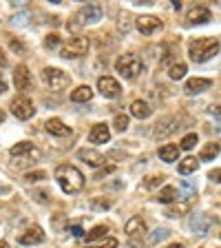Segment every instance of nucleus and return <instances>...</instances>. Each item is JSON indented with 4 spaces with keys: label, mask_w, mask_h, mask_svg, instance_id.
Segmentation results:
<instances>
[{
    "label": "nucleus",
    "mask_w": 221,
    "mask_h": 248,
    "mask_svg": "<svg viewBox=\"0 0 221 248\" xmlns=\"http://www.w3.org/2000/svg\"><path fill=\"white\" fill-rule=\"evenodd\" d=\"M58 45H60V36H58V33H49V36L44 38L46 49H53V46H58Z\"/></svg>",
    "instance_id": "obj_35"
},
{
    "label": "nucleus",
    "mask_w": 221,
    "mask_h": 248,
    "mask_svg": "<svg viewBox=\"0 0 221 248\" xmlns=\"http://www.w3.org/2000/svg\"><path fill=\"white\" fill-rule=\"evenodd\" d=\"M87 248H118V239H113V237H108L106 242L102 244V246H87Z\"/></svg>",
    "instance_id": "obj_37"
},
{
    "label": "nucleus",
    "mask_w": 221,
    "mask_h": 248,
    "mask_svg": "<svg viewBox=\"0 0 221 248\" xmlns=\"http://www.w3.org/2000/svg\"><path fill=\"white\" fill-rule=\"evenodd\" d=\"M115 71L122 78L131 80V78H135L142 71V60H139L135 53H124V56H119L118 62H115Z\"/></svg>",
    "instance_id": "obj_5"
},
{
    "label": "nucleus",
    "mask_w": 221,
    "mask_h": 248,
    "mask_svg": "<svg viewBox=\"0 0 221 248\" xmlns=\"http://www.w3.org/2000/svg\"><path fill=\"white\" fill-rule=\"evenodd\" d=\"M44 129L51 135H56V138H67V135H71V126H67V124L62 122V120H58V118L46 120Z\"/></svg>",
    "instance_id": "obj_17"
},
{
    "label": "nucleus",
    "mask_w": 221,
    "mask_h": 248,
    "mask_svg": "<svg viewBox=\"0 0 221 248\" xmlns=\"http://www.w3.org/2000/svg\"><path fill=\"white\" fill-rule=\"evenodd\" d=\"M108 140H111V133H108L106 124H95L88 133V142L91 144H106Z\"/></svg>",
    "instance_id": "obj_19"
},
{
    "label": "nucleus",
    "mask_w": 221,
    "mask_h": 248,
    "mask_svg": "<svg viewBox=\"0 0 221 248\" xmlns=\"http://www.w3.org/2000/svg\"><path fill=\"white\" fill-rule=\"evenodd\" d=\"M102 20V7L100 5H87L73 16V22H69V29H82L87 25Z\"/></svg>",
    "instance_id": "obj_4"
},
{
    "label": "nucleus",
    "mask_w": 221,
    "mask_h": 248,
    "mask_svg": "<svg viewBox=\"0 0 221 248\" xmlns=\"http://www.w3.org/2000/svg\"><path fill=\"white\" fill-rule=\"evenodd\" d=\"M210 180H212V182H219V169L210 170Z\"/></svg>",
    "instance_id": "obj_41"
},
{
    "label": "nucleus",
    "mask_w": 221,
    "mask_h": 248,
    "mask_svg": "<svg viewBox=\"0 0 221 248\" xmlns=\"http://www.w3.org/2000/svg\"><path fill=\"white\" fill-rule=\"evenodd\" d=\"M36 197H38V202H46V193H44V191L36 193Z\"/></svg>",
    "instance_id": "obj_44"
},
{
    "label": "nucleus",
    "mask_w": 221,
    "mask_h": 248,
    "mask_svg": "<svg viewBox=\"0 0 221 248\" xmlns=\"http://www.w3.org/2000/svg\"><path fill=\"white\" fill-rule=\"evenodd\" d=\"M98 91L102 93L104 98H118L119 95V91H122V87H119V82L115 80V78H111V76H102L98 80Z\"/></svg>",
    "instance_id": "obj_9"
},
{
    "label": "nucleus",
    "mask_w": 221,
    "mask_h": 248,
    "mask_svg": "<svg viewBox=\"0 0 221 248\" xmlns=\"http://www.w3.org/2000/svg\"><path fill=\"white\" fill-rule=\"evenodd\" d=\"M77 157L82 162H87L88 166H102L106 162V157L102 153H98V151H93V149H80L77 151Z\"/></svg>",
    "instance_id": "obj_18"
},
{
    "label": "nucleus",
    "mask_w": 221,
    "mask_h": 248,
    "mask_svg": "<svg viewBox=\"0 0 221 248\" xmlns=\"http://www.w3.org/2000/svg\"><path fill=\"white\" fill-rule=\"evenodd\" d=\"M7 91V82L2 80V73H0V93H5Z\"/></svg>",
    "instance_id": "obj_42"
},
{
    "label": "nucleus",
    "mask_w": 221,
    "mask_h": 248,
    "mask_svg": "<svg viewBox=\"0 0 221 248\" xmlns=\"http://www.w3.org/2000/svg\"><path fill=\"white\" fill-rule=\"evenodd\" d=\"M91 206L98 208V211H106V208H111V200H106V197H93Z\"/></svg>",
    "instance_id": "obj_32"
},
{
    "label": "nucleus",
    "mask_w": 221,
    "mask_h": 248,
    "mask_svg": "<svg viewBox=\"0 0 221 248\" xmlns=\"http://www.w3.org/2000/svg\"><path fill=\"white\" fill-rule=\"evenodd\" d=\"M11 113L18 120H29L33 118L36 108H33V102L29 98H14L11 100Z\"/></svg>",
    "instance_id": "obj_8"
},
{
    "label": "nucleus",
    "mask_w": 221,
    "mask_h": 248,
    "mask_svg": "<svg viewBox=\"0 0 221 248\" xmlns=\"http://www.w3.org/2000/svg\"><path fill=\"white\" fill-rule=\"evenodd\" d=\"M188 51H191V58L195 62H206L219 53V40L217 38H197L191 42Z\"/></svg>",
    "instance_id": "obj_3"
},
{
    "label": "nucleus",
    "mask_w": 221,
    "mask_h": 248,
    "mask_svg": "<svg viewBox=\"0 0 221 248\" xmlns=\"http://www.w3.org/2000/svg\"><path fill=\"white\" fill-rule=\"evenodd\" d=\"M197 142H199V138H197V133H188L184 140H181V146H179V149H184V151H191L192 146L197 144Z\"/></svg>",
    "instance_id": "obj_31"
},
{
    "label": "nucleus",
    "mask_w": 221,
    "mask_h": 248,
    "mask_svg": "<svg viewBox=\"0 0 221 248\" xmlns=\"http://www.w3.org/2000/svg\"><path fill=\"white\" fill-rule=\"evenodd\" d=\"M2 120H5V111H2V108H0V122H2Z\"/></svg>",
    "instance_id": "obj_46"
},
{
    "label": "nucleus",
    "mask_w": 221,
    "mask_h": 248,
    "mask_svg": "<svg viewBox=\"0 0 221 248\" xmlns=\"http://www.w3.org/2000/svg\"><path fill=\"white\" fill-rule=\"evenodd\" d=\"M168 248H184V244H170Z\"/></svg>",
    "instance_id": "obj_45"
},
{
    "label": "nucleus",
    "mask_w": 221,
    "mask_h": 248,
    "mask_svg": "<svg viewBox=\"0 0 221 248\" xmlns=\"http://www.w3.org/2000/svg\"><path fill=\"white\" fill-rule=\"evenodd\" d=\"M9 155H11V160H14L15 169H25V166L36 164L40 160V151L31 144V142H18V144H14Z\"/></svg>",
    "instance_id": "obj_2"
},
{
    "label": "nucleus",
    "mask_w": 221,
    "mask_h": 248,
    "mask_svg": "<svg viewBox=\"0 0 221 248\" xmlns=\"http://www.w3.org/2000/svg\"><path fill=\"white\" fill-rule=\"evenodd\" d=\"M168 235H170V231H166V228H157L153 235H148V244L150 246H155V244H160L162 239H166Z\"/></svg>",
    "instance_id": "obj_30"
},
{
    "label": "nucleus",
    "mask_w": 221,
    "mask_h": 248,
    "mask_svg": "<svg viewBox=\"0 0 221 248\" xmlns=\"http://www.w3.org/2000/svg\"><path fill=\"white\" fill-rule=\"evenodd\" d=\"M11 49H14V51H20V53H25V45H22L20 40H11Z\"/></svg>",
    "instance_id": "obj_39"
},
{
    "label": "nucleus",
    "mask_w": 221,
    "mask_h": 248,
    "mask_svg": "<svg viewBox=\"0 0 221 248\" xmlns=\"http://www.w3.org/2000/svg\"><path fill=\"white\" fill-rule=\"evenodd\" d=\"M18 242H20L22 246H33V244H42V242H44V232H42V228H38V226L27 228V231L20 235V239H18Z\"/></svg>",
    "instance_id": "obj_14"
},
{
    "label": "nucleus",
    "mask_w": 221,
    "mask_h": 248,
    "mask_svg": "<svg viewBox=\"0 0 221 248\" xmlns=\"http://www.w3.org/2000/svg\"><path fill=\"white\" fill-rule=\"evenodd\" d=\"M208 20H212V11L208 9V7L197 5L188 11V22H191V25H204V22H208Z\"/></svg>",
    "instance_id": "obj_13"
},
{
    "label": "nucleus",
    "mask_w": 221,
    "mask_h": 248,
    "mask_svg": "<svg viewBox=\"0 0 221 248\" xmlns=\"http://www.w3.org/2000/svg\"><path fill=\"white\" fill-rule=\"evenodd\" d=\"M42 80H44L46 87L53 89V91H62V89H67L69 84H71V78L62 71V69H56V67H46L44 71H42Z\"/></svg>",
    "instance_id": "obj_6"
},
{
    "label": "nucleus",
    "mask_w": 221,
    "mask_h": 248,
    "mask_svg": "<svg viewBox=\"0 0 221 248\" xmlns=\"http://www.w3.org/2000/svg\"><path fill=\"white\" fill-rule=\"evenodd\" d=\"M135 27L139 29V33L150 36V33H155V31L162 29V20L160 18H155V16H139L137 20H135Z\"/></svg>",
    "instance_id": "obj_10"
},
{
    "label": "nucleus",
    "mask_w": 221,
    "mask_h": 248,
    "mask_svg": "<svg viewBox=\"0 0 221 248\" xmlns=\"http://www.w3.org/2000/svg\"><path fill=\"white\" fill-rule=\"evenodd\" d=\"M188 211H191V202H188V200H181V202L170 204V206L166 208V215H168V217H184Z\"/></svg>",
    "instance_id": "obj_22"
},
{
    "label": "nucleus",
    "mask_w": 221,
    "mask_h": 248,
    "mask_svg": "<svg viewBox=\"0 0 221 248\" xmlns=\"http://www.w3.org/2000/svg\"><path fill=\"white\" fill-rule=\"evenodd\" d=\"M7 64V58H5V51H2V49H0V67H5Z\"/></svg>",
    "instance_id": "obj_43"
},
{
    "label": "nucleus",
    "mask_w": 221,
    "mask_h": 248,
    "mask_svg": "<svg viewBox=\"0 0 221 248\" xmlns=\"http://www.w3.org/2000/svg\"><path fill=\"white\" fill-rule=\"evenodd\" d=\"M115 166H104V169H100L98 173H95V180H102L104 175H108V173H113Z\"/></svg>",
    "instance_id": "obj_38"
},
{
    "label": "nucleus",
    "mask_w": 221,
    "mask_h": 248,
    "mask_svg": "<svg viewBox=\"0 0 221 248\" xmlns=\"http://www.w3.org/2000/svg\"><path fill=\"white\" fill-rule=\"evenodd\" d=\"M179 129V120L177 118H162L160 122L155 124V138L160 140V138H168L170 133H175V131Z\"/></svg>",
    "instance_id": "obj_11"
},
{
    "label": "nucleus",
    "mask_w": 221,
    "mask_h": 248,
    "mask_svg": "<svg viewBox=\"0 0 221 248\" xmlns=\"http://www.w3.org/2000/svg\"><path fill=\"white\" fill-rule=\"evenodd\" d=\"M93 98V89L88 84H82V87H77L75 91H71V100L73 102H88Z\"/></svg>",
    "instance_id": "obj_24"
},
{
    "label": "nucleus",
    "mask_w": 221,
    "mask_h": 248,
    "mask_svg": "<svg viewBox=\"0 0 221 248\" xmlns=\"http://www.w3.org/2000/svg\"><path fill=\"white\" fill-rule=\"evenodd\" d=\"M210 226H212L210 215H206V213L192 215V219H191V228L197 232V235H206V232L210 231Z\"/></svg>",
    "instance_id": "obj_15"
},
{
    "label": "nucleus",
    "mask_w": 221,
    "mask_h": 248,
    "mask_svg": "<svg viewBox=\"0 0 221 248\" xmlns=\"http://www.w3.org/2000/svg\"><path fill=\"white\" fill-rule=\"evenodd\" d=\"M210 87H212V80H210V78H191V80L186 82L184 91L188 93V95H195V93L206 91V89H210Z\"/></svg>",
    "instance_id": "obj_16"
},
{
    "label": "nucleus",
    "mask_w": 221,
    "mask_h": 248,
    "mask_svg": "<svg viewBox=\"0 0 221 248\" xmlns=\"http://www.w3.org/2000/svg\"><path fill=\"white\" fill-rule=\"evenodd\" d=\"M113 124H115V129H118V131H126V129H129V115L118 113V115H115V120H113Z\"/></svg>",
    "instance_id": "obj_33"
},
{
    "label": "nucleus",
    "mask_w": 221,
    "mask_h": 248,
    "mask_svg": "<svg viewBox=\"0 0 221 248\" xmlns=\"http://www.w3.org/2000/svg\"><path fill=\"white\" fill-rule=\"evenodd\" d=\"M168 76L173 78V80H179V78H184L186 76V64H184V62H175V64L170 67Z\"/></svg>",
    "instance_id": "obj_29"
},
{
    "label": "nucleus",
    "mask_w": 221,
    "mask_h": 248,
    "mask_svg": "<svg viewBox=\"0 0 221 248\" xmlns=\"http://www.w3.org/2000/svg\"><path fill=\"white\" fill-rule=\"evenodd\" d=\"M162 180H164L162 175H150V177H146L144 188H157V186L162 184Z\"/></svg>",
    "instance_id": "obj_34"
},
{
    "label": "nucleus",
    "mask_w": 221,
    "mask_h": 248,
    "mask_svg": "<svg viewBox=\"0 0 221 248\" xmlns=\"http://www.w3.org/2000/svg\"><path fill=\"white\" fill-rule=\"evenodd\" d=\"M160 157L164 162H177L179 160V146L177 144H164L160 149Z\"/></svg>",
    "instance_id": "obj_23"
},
{
    "label": "nucleus",
    "mask_w": 221,
    "mask_h": 248,
    "mask_svg": "<svg viewBox=\"0 0 221 248\" xmlns=\"http://www.w3.org/2000/svg\"><path fill=\"white\" fill-rule=\"evenodd\" d=\"M14 84L18 91H27V89H31V73L29 69L25 67V64H18L14 71Z\"/></svg>",
    "instance_id": "obj_12"
},
{
    "label": "nucleus",
    "mask_w": 221,
    "mask_h": 248,
    "mask_svg": "<svg viewBox=\"0 0 221 248\" xmlns=\"http://www.w3.org/2000/svg\"><path fill=\"white\" fill-rule=\"evenodd\" d=\"M88 45H91V42H88V38H84V36L71 38V42H67V45L62 46L60 56L67 58V60H71V58H80L88 51Z\"/></svg>",
    "instance_id": "obj_7"
},
{
    "label": "nucleus",
    "mask_w": 221,
    "mask_h": 248,
    "mask_svg": "<svg viewBox=\"0 0 221 248\" xmlns=\"http://www.w3.org/2000/svg\"><path fill=\"white\" fill-rule=\"evenodd\" d=\"M175 195H177L175 186H164V188L160 191V195H157V200H160L162 204H170V202L175 200Z\"/></svg>",
    "instance_id": "obj_28"
},
{
    "label": "nucleus",
    "mask_w": 221,
    "mask_h": 248,
    "mask_svg": "<svg viewBox=\"0 0 221 248\" xmlns=\"http://www.w3.org/2000/svg\"><path fill=\"white\" fill-rule=\"evenodd\" d=\"M71 235H73V237H84L82 226H73V228H71Z\"/></svg>",
    "instance_id": "obj_40"
},
{
    "label": "nucleus",
    "mask_w": 221,
    "mask_h": 248,
    "mask_svg": "<svg viewBox=\"0 0 221 248\" xmlns=\"http://www.w3.org/2000/svg\"><path fill=\"white\" fill-rule=\"evenodd\" d=\"M197 166H199V162H197L195 157H186V160H181V162H179V173H181V175L195 173Z\"/></svg>",
    "instance_id": "obj_27"
},
{
    "label": "nucleus",
    "mask_w": 221,
    "mask_h": 248,
    "mask_svg": "<svg viewBox=\"0 0 221 248\" xmlns=\"http://www.w3.org/2000/svg\"><path fill=\"white\" fill-rule=\"evenodd\" d=\"M150 113H153V108H150V104L144 102V100H135V102L131 104V115H133V118L146 120Z\"/></svg>",
    "instance_id": "obj_20"
},
{
    "label": "nucleus",
    "mask_w": 221,
    "mask_h": 248,
    "mask_svg": "<svg viewBox=\"0 0 221 248\" xmlns=\"http://www.w3.org/2000/svg\"><path fill=\"white\" fill-rule=\"evenodd\" d=\"M0 248H9V244H7V242H0Z\"/></svg>",
    "instance_id": "obj_47"
},
{
    "label": "nucleus",
    "mask_w": 221,
    "mask_h": 248,
    "mask_svg": "<svg viewBox=\"0 0 221 248\" xmlns=\"http://www.w3.org/2000/svg\"><path fill=\"white\" fill-rule=\"evenodd\" d=\"M126 232H129V237L144 235L146 232V222L142 219V217H131L129 222H126Z\"/></svg>",
    "instance_id": "obj_21"
},
{
    "label": "nucleus",
    "mask_w": 221,
    "mask_h": 248,
    "mask_svg": "<svg viewBox=\"0 0 221 248\" xmlns=\"http://www.w3.org/2000/svg\"><path fill=\"white\" fill-rule=\"evenodd\" d=\"M56 180L64 193H80L84 188V175L82 170L71 164H60L56 169Z\"/></svg>",
    "instance_id": "obj_1"
},
{
    "label": "nucleus",
    "mask_w": 221,
    "mask_h": 248,
    "mask_svg": "<svg viewBox=\"0 0 221 248\" xmlns=\"http://www.w3.org/2000/svg\"><path fill=\"white\" fill-rule=\"evenodd\" d=\"M217 155H219V144H217V142H210V144H206L204 151H201V160L210 162V160H215Z\"/></svg>",
    "instance_id": "obj_26"
},
{
    "label": "nucleus",
    "mask_w": 221,
    "mask_h": 248,
    "mask_svg": "<svg viewBox=\"0 0 221 248\" xmlns=\"http://www.w3.org/2000/svg\"><path fill=\"white\" fill-rule=\"evenodd\" d=\"M44 177H46L44 170H33V173H27L25 180L27 182H40V180H44Z\"/></svg>",
    "instance_id": "obj_36"
},
{
    "label": "nucleus",
    "mask_w": 221,
    "mask_h": 248,
    "mask_svg": "<svg viewBox=\"0 0 221 248\" xmlns=\"http://www.w3.org/2000/svg\"><path fill=\"white\" fill-rule=\"evenodd\" d=\"M106 232H108V226H104V224H100V226H95V228H91V231L84 235V239H87L88 244L91 242H95V239H100V237H106Z\"/></svg>",
    "instance_id": "obj_25"
}]
</instances>
